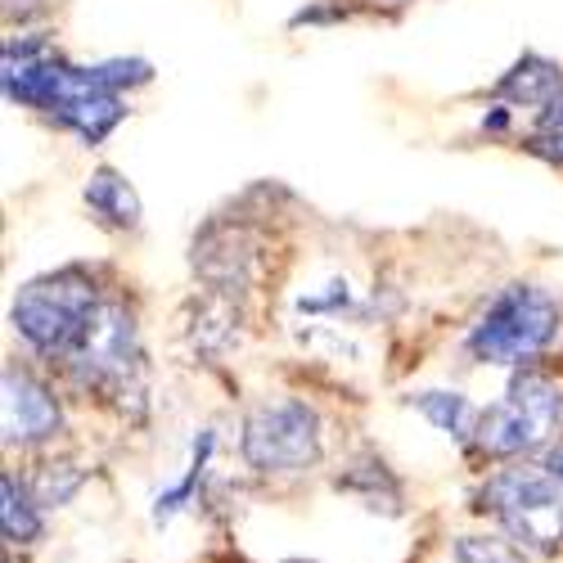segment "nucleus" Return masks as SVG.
Here are the masks:
<instances>
[{
  "mask_svg": "<svg viewBox=\"0 0 563 563\" xmlns=\"http://www.w3.org/2000/svg\"><path fill=\"white\" fill-rule=\"evenodd\" d=\"M86 483V474L81 468H73V464H41L36 468V478H32V496H36V505H68L73 496H77V487Z\"/></svg>",
  "mask_w": 563,
  "mask_h": 563,
  "instance_id": "2eb2a0df",
  "label": "nucleus"
},
{
  "mask_svg": "<svg viewBox=\"0 0 563 563\" xmlns=\"http://www.w3.org/2000/svg\"><path fill=\"white\" fill-rule=\"evenodd\" d=\"M559 90H563L559 64H550L545 55H523L519 64H514V68L500 77L496 96L509 100V104H537V109H545V104L559 96Z\"/></svg>",
  "mask_w": 563,
  "mask_h": 563,
  "instance_id": "9d476101",
  "label": "nucleus"
},
{
  "mask_svg": "<svg viewBox=\"0 0 563 563\" xmlns=\"http://www.w3.org/2000/svg\"><path fill=\"white\" fill-rule=\"evenodd\" d=\"M240 446L257 474H298L320 460V419L307 401H262L244 419Z\"/></svg>",
  "mask_w": 563,
  "mask_h": 563,
  "instance_id": "39448f33",
  "label": "nucleus"
},
{
  "mask_svg": "<svg viewBox=\"0 0 563 563\" xmlns=\"http://www.w3.org/2000/svg\"><path fill=\"white\" fill-rule=\"evenodd\" d=\"M559 302L537 285H509L468 334V352L487 365H523L559 334Z\"/></svg>",
  "mask_w": 563,
  "mask_h": 563,
  "instance_id": "f257e3e1",
  "label": "nucleus"
},
{
  "mask_svg": "<svg viewBox=\"0 0 563 563\" xmlns=\"http://www.w3.org/2000/svg\"><path fill=\"white\" fill-rule=\"evenodd\" d=\"M86 208L96 212L104 225H113V230H135L140 225V195L126 185V176H118L113 167L90 172V180H86Z\"/></svg>",
  "mask_w": 563,
  "mask_h": 563,
  "instance_id": "9b49d317",
  "label": "nucleus"
},
{
  "mask_svg": "<svg viewBox=\"0 0 563 563\" xmlns=\"http://www.w3.org/2000/svg\"><path fill=\"white\" fill-rule=\"evenodd\" d=\"M190 339L203 352H225L234 339H240V311H234V302L225 294H217V298H208L199 307V320H195Z\"/></svg>",
  "mask_w": 563,
  "mask_h": 563,
  "instance_id": "ddd939ff",
  "label": "nucleus"
},
{
  "mask_svg": "<svg viewBox=\"0 0 563 563\" xmlns=\"http://www.w3.org/2000/svg\"><path fill=\"white\" fill-rule=\"evenodd\" d=\"M455 563H523V559H519V550L496 541V537H460Z\"/></svg>",
  "mask_w": 563,
  "mask_h": 563,
  "instance_id": "dca6fc26",
  "label": "nucleus"
},
{
  "mask_svg": "<svg viewBox=\"0 0 563 563\" xmlns=\"http://www.w3.org/2000/svg\"><path fill=\"white\" fill-rule=\"evenodd\" d=\"M563 424V393L541 374H519L496 406L478 415L474 442L487 455H528L545 446Z\"/></svg>",
  "mask_w": 563,
  "mask_h": 563,
  "instance_id": "20e7f679",
  "label": "nucleus"
},
{
  "mask_svg": "<svg viewBox=\"0 0 563 563\" xmlns=\"http://www.w3.org/2000/svg\"><path fill=\"white\" fill-rule=\"evenodd\" d=\"M415 406L424 410L442 433H451V438H460V442L478 433V415H483V410H474L460 393H419Z\"/></svg>",
  "mask_w": 563,
  "mask_h": 563,
  "instance_id": "4468645a",
  "label": "nucleus"
},
{
  "mask_svg": "<svg viewBox=\"0 0 563 563\" xmlns=\"http://www.w3.org/2000/svg\"><path fill=\"white\" fill-rule=\"evenodd\" d=\"M68 369L81 384H122L135 369V320L122 302H100L86 316L77 343L68 347Z\"/></svg>",
  "mask_w": 563,
  "mask_h": 563,
  "instance_id": "423d86ee",
  "label": "nucleus"
},
{
  "mask_svg": "<svg viewBox=\"0 0 563 563\" xmlns=\"http://www.w3.org/2000/svg\"><path fill=\"white\" fill-rule=\"evenodd\" d=\"M109 90H126V86H145L154 77V68L145 59H109V64H96L90 68Z\"/></svg>",
  "mask_w": 563,
  "mask_h": 563,
  "instance_id": "f3484780",
  "label": "nucleus"
},
{
  "mask_svg": "<svg viewBox=\"0 0 563 563\" xmlns=\"http://www.w3.org/2000/svg\"><path fill=\"white\" fill-rule=\"evenodd\" d=\"M100 307L96 285L81 271H59L23 285V294L14 298V330L45 356H68V347L77 343L86 316Z\"/></svg>",
  "mask_w": 563,
  "mask_h": 563,
  "instance_id": "7ed1b4c3",
  "label": "nucleus"
},
{
  "mask_svg": "<svg viewBox=\"0 0 563 563\" xmlns=\"http://www.w3.org/2000/svg\"><path fill=\"white\" fill-rule=\"evenodd\" d=\"M36 496L27 487H19L10 474L0 478V528H5V541L14 545H32L41 537V519H36Z\"/></svg>",
  "mask_w": 563,
  "mask_h": 563,
  "instance_id": "f8f14e48",
  "label": "nucleus"
},
{
  "mask_svg": "<svg viewBox=\"0 0 563 563\" xmlns=\"http://www.w3.org/2000/svg\"><path fill=\"white\" fill-rule=\"evenodd\" d=\"M528 154H537V158H545V163H559V167H563V131L541 126L537 135H528Z\"/></svg>",
  "mask_w": 563,
  "mask_h": 563,
  "instance_id": "a211bd4d",
  "label": "nucleus"
},
{
  "mask_svg": "<svg viewBox=\"0 0 563 563\" xmlns=\"http://www.w3.org/2000/svg\"><path fill=\"white\" fill-rule=\"evenodd\" d=\"M487 505L514 541L541 554L563 550V478L550 464H514L487 483Z\"/></svg>",
  "mask_w": 563,
  "mask_h": 563,
  "instance_id": "f03ea898",
  "label": "nucleus"
},
{
  "mask_svg": "<svg viewBox=\"0 0 563 563\" xmlns=\"http://www.w3.org/2000/svg\"><path fill=\"white\" fill-rule=\"evenodd\" d=\"M122 100L118 90H109L90 68H73L68 64V77L59 86V96L51 104V118H59L68 131H77L86 145H100V140L122 122Z\"/></svg>",
  "mask_w": 563,
  "mask_h": 563,
  "instance_id": "0eeeda50",
  "label": "nucleus"
},
{
  "mask_svg": "<svg viewBox=\"0 0 563 563\" xmlns=\"http://www.w3.org/2000/svg\"><path fill=\"white\" fill-rule=\"evenodd\" d=\"M195 266L217 294H234L249 289L257 275V249L244 230L230 225H212L203 230V240H195Z\"/></svg>",
  "mask_w": 563,
  "mask_h": 563,
  "instance_id": "1a4fd4ad",
  "label": "nucleus"
},
{
  "mask_svg": "<svg viewBox=\"0 0 563 563\" xmlns=\"http://www.w3.org/2000/svg\"><path fill=\"white\" fill-rule=\"evenodd\" d=\"M64 424L59 415V401L51 397L41 379H32L27 369L19 365H5V401H0V429H5V442L10 446H32V442H45L55 438Z\"/></svg>",
  "mask_w": 563,
  "mask_h": 563,
  "instance_id": "6e6552de",
  "label": "nucleus"
},
{
  "mask_svg": "<svg viewBox=\"0 0 563 563\" xmlns=\"http://www.w3.org/2000/svg\"><path fill=\"white\" fill-rule=\"evenodd\" d=\"M541 126H550V131H563V90H559V96L541 109Z\"/></svg>",
  "mask_w": 563,
  "mask_h": 563,
  "instance_id": "6ab92c4d",
  "label": "nucleus"
},
{
  "mask_svg": "<svg viewBox=\"0 0 563 563\" xmlns=\"http://www.w3.org/2000/svg\"><path fill=\"white\" fill-rule=\"evenodd\" d=\"M545 464H550V468H554V474L563 478V446H559V451H550V460H545Z\"/></svg>",
  "mask_w": 563,
  "mask_h": 563,
  "instance_id": "aec40b11",
  "label": "nucleus"
}]
</instances>
